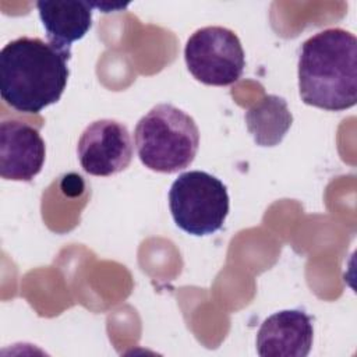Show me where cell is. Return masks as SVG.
<instances>
[{"label": "cell", "instance_id": "1", "mask_svg": "<svg viewBox=\"0 0 357 357\" xmlns=\"http://www.w3.org/2000/svg\"><path fill=\"white\" fill-rule=\"evenodd\" d=\"M71 52L39 38L21 36L0 52L1 99L21 113H39L56 103L67 85Z\"/></svg>", "mask_w": 357, "mask_h": 357}, {"label": "cell", "instance_id": "2", "mask_svg": "<svg viewBox=\"0 0 357 357\" xmlns=\"http://www.w3.org/2000/svg\"><path fill=\"white\" fill-rule=\"evenodd\" d=\"M298 92L304 103L329 112L357 102V39L342 28L308 38L298 56Z\"/></svg>", "mask_w": 357, "mask_h": 357}, {"label": "cell", "instance_id": "3", "mask_svg": "<svg viewBox=\"0 0 357 357\" xmlns=\"http://www.w3.org/2000/svg\"><path fill=\"white\" fill-rule=\"evenodd\" d=\"M134 142L145 167L159 173H176L195 159L199 130L190 114L170 103H160L139 119Z\"/></svg>", "mask_w": 357, "mask_h": 357}, {"label": "cell", "instance_id": "4", "mask_svg": "<svg viewBox=\"0 0 357 357\" xmlns=\"http://www.w3.org/2000/svg\"><path fill=\"white\" fill-rule=\"evenodd\" d=\"M174 223L188 234L208 236L218 231L229 213L226 185L202 170L181 173L169 191Z\"/></svg>", "mask_w": 357, "mask_h": 357}, {"label": "cell", "instance_id": "5", "mask_svg": "<svg viewBox=\"0 0 357 357\" xmlns=\"http://www.w3.org/2000/svg\"><path fill=\"white\" fill-rule=\"evenodd\" d=\"M184 60L195 79L213 86L234 84L245 67L238 36L223 26L197 29L185 43Z\"/></svg>", "mask_w": 357, "mask_h": 357}, {"label": "cell", "instance_id": "6", "mask_svg": "<svg viewBox=\"0 0 357 357\" xmlns=\"http://www.w3.org/2000/svg\"><path fill=\"white\" fill-rule=\"evenodd\" d=\"M81 167L92 176L107 177L128 167L132 142L128 128L116 120L102 119L91 123L77 145Z\"/></svg>", "mask_w": 357, "mask_h": 357}, {"label": "cell", "instance_id": "7", "mask_svg": "<svg viewBox=\"0 0 357 357\" xmlns=\"http://www.w3.org/2000/svg\"><path fill=\"white\" fill-rule=\"evenodd\" d=\"M46 146L39 131L18 120L0 123V176L13 181H31L45 163Z\"/></svg>", "mask_w": 357, "mask_h": 357}, {"label": "cell", "instance_id": "8", "mask_svg": "<svg viewBox=\"0 0 357 357\" xmlns=\"http://www.w3.org/2000/svg\"><path fill=\"white\" fill-rule=\"evenodd\" d=\"M314 337L312 321L303 310H283L268 317L257 333L261 357H305Z\"/></svg>", "mask_w": 357, "mask_h": 357}, {"label": "cell", "instance_id": "9", "mask_svg": "<svg viewBox=\"0 0 357 357\" xmlns=\"http://www.w3.org/2000/svg\"><path fill=\"white\" fill-rule=\"evenodd\" d=\"M40 21L50 45L70 50L92 26V4L77 0H42L36 3Z\"/></svg>", "mask_w": 357, "mask_h": 357}, {"label": "cell", "instance_id": "10", "mask_svg": "<svg viewBox=\"0 0 357 357\" xmlns=\"http://www.w3.org/2000/svg\"><path fill=\"white\" fill-rule=\"evenodd\" d=\"M293 116L283 98L265 95L245 113L247 130L261 146L278 145L289 131Z\"/></svg>", "mask_w": 357, "mask_h": 357}, {"label": "cell", "instance_id": "11", "mask_svg": "<svg viewBox=\"0 0 357 357\" xmlns=\"http://www.w3.org/2000/svg\"><path fill=\"white\" fill-rule=\"evenodd\" d=\"M91 4H92L93 8H98L102 13L120 11V10H124L128 6V4H123V3H110V1H92Z\"/></svg>", "mask_w": 357, "mask_h": 357}]
</instances>
